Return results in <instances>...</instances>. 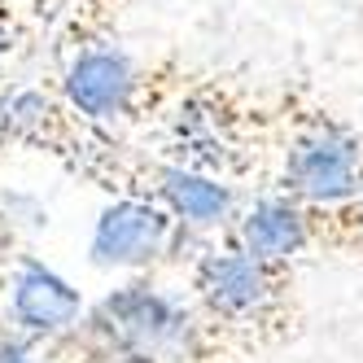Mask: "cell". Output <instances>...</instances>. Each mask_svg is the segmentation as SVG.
Here are the masks:
<instances>
[{
    "mask_svg": "<svg viewBox=\"0 0 363 363\" xmlns=\"http://www.w3.org/2000/svg\"><path fill=\"white\" fill-rule=\"evenodd\" d=\"M0 363H40V350L13 337L9 328H0Z\"/></svg>",
    "mask_w": 363,
    "mask_h": 363,
    "instance_id": "obj_13",
    "label": "cell"
},
{
    "mask_svg": "<svg viewBox=\"0 0 363 363\" xmlns=\"http://www.w3.org/2000/svg\"><path fill=\"white\" fill-rule=\"evenodd\" d=\"M74 342L114 350L140 363H228L237 359L193 298L162 289L153 276H127L110 294L88 302Z\"/></svg>",
    "mask_w": 363,
    "mask_h": 363,
    "instance_id": "obj_3",
    "label": "cell"
},
{
    "mask_svg": "<svg viewBox=\"0 0 363 363\" xmlns=\"http://www.w3.org/2000/svg\"><path fill=\"white\" fill-rule=\"evenodd\" d=\"M302 206H346L363 197V132L306 88L276 92L267 189Z\"/></svg>",
    "mask_w": 363,
    "mask_h": 363,
    "instance_id": "obj_5",
    "label": "cell"
},
{
    "mask_svg": "<svg viewBox=\"0 0 363 363\" xmlns=\"http://www.w3.org/2000/svg\"><path fill=\"white\" fill-rule=\"evenodd\" d=\"M189 298L232 354L289 342L302 320L294 267L263 263L228 237H211L189 254Z\"/></svg>",
    "mask_w": 363,
    "mask_h": 363,
    "instance_id": "obj_2",
    "label": "cell"
},
{
    "mask_svg": "<svg viewBox=\"0 0 363 363\" xmlns=\"http://www.w3.org/2000/svg\"><path fill=\"white\" fill-rule=\"evenodd\" d=\"M127 0H66V9L57 18V48H70L79 40H96V35H114V18Z\"/></svg>",
    "mask_w": 363,
    "mask_h": 363,
    "instance_id": "obj_11",
    "label": "cell"
},
{
    "mask_svg": "<svg viewBox=\"0 0 363 363\" xmlns=\"http://www.w3.org/2000/svg\"><path fill=\"white\" fill-rule=\"evenodd\" d=\"M223 237L237 241L245 254L263 258V263L294 267L298 258L311 254V211L280 193H254L245 197V206L237 211Z\"/></svg>",
    "mask_w": 363,
    "mask_h": 363,
    "instance_id": "obj_8",
    "label": "cell"
},
{
    "mask_svg": "<svg viewBox=\"0 0 363 363\" xmlns=\"http://www.w3.org/2000/svg\"><path fill=\"white\" fill-rule=\"evenodd\" d=\"M193 70L167 57L145 62L118 35L79 40L57 48V96L101 132H132V127L158 123L171 101L189 88Z\"/></svg>",
    "mask_w": 363,
    "mask_h": 363,
    "instance_id": "obj_4",
    "label": "cell"
},
{
    "mask_svg": "<svg viewBox=\"0 0 363 363\" xmlns=\"http://www.w3.org/2000/svg\"><path fill=\"white\" fill-rule=\"evenodd\" d=\"M201 241H211V237L189 232L162 206H153L145 197H110L92 223L88 258L101 272L153 276L167 263H189V254Z\"/></svg>",
    "mask_w": 363,
    "mask_h": 363,
    "instance_id": "obj_6",
    "label": "cell"
},
{
    "mask_svg": "<svg viewBox=\"0 0 363 363\" xmlns=\"http://www.w3.org/2000/svg\"><path fill=\"white\" fill-rule=\"evenodd\" d=\"M311 211V254L363 258V197L346 206H306Z\"/></svg>",
    "mask_w": 363,
    "mask_h": 363,
    "instance_id": "obj_9",
    "label": "cell"
},
{
    "mask_svg": "<svg viewBox=\"0 0 363 363\" xmlns=\"http://www.w3.org/2000/svg\"><path fill=\"white\" fill-rule=\"evenodd\" d=\"M84 311L88 298L40 254L13 250L9 263H0V328H9L40 354L79 328Z\"/></svg>",
    "mask_w": 363,
    "mask_h": 363,
    "instance_id": "obj_7",
    "label": "cell"
},
{
    "mask_svg": "<svg viewBox=\"0 0 363 363\" xmlns=\"http://www.w3.org/2000/svg\"><path fill=\"white\" fill-rule=\"evenodd\" d=\"M44 27H57V18H62V9H66V0H22Z\"/></svg>",
    "mask_w": 363,
    "mask_h": 363,
    "instance_id": "obj_14",
    "label": "cell"
},
{
    "mask_svg": "<svg viewBox=\"0 0 363 363\" xmlns=\"http://www.w3.org/2000/svg\"><path fill=\"white\" fill-rule=\"evenodd\" d=\"M40 31H44V22L22 5V0H0V92L9 88V74L31 53Z\"/></svg>",
    "mask_w": 363,
    "mask_h": 363,
    "instance_id": "obj_10",
    "label": "cell"
},
{
    "mask_svg": "<svg viewBox=\"0 0 363 363\" xmlns=\"http://www.w3.org/2000/svg\"><path fill=\"white\" fill-rule=\"evenodd\" d=\"M44 363H140V359H127V354H114V350L88 346V342H74V337H62L57 346L44 350Z\"/></svg>",
    "mask_w": 363,
    "mask_h": 363,
    "instance_id": "obj_12",
    "label": "cell"
},
{
    "mask_svg": "<svg viewBox=\"0 0 363 363\" xmlns=\"http://www.w3.org/2000/svg\"><path fill=\"white\" fill-rule=\"evenodd\" d=\"M272 123L276 96H258L219 74H193L158 118L153 153L241 189L245 179H267L272 171Z\"/></svg>",
    "mask_w": 363,
    "mask_h": 363,
    "instance_id": "obj_1",
    "label": "cell"
}]
</instances>
